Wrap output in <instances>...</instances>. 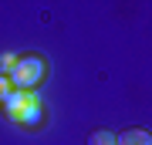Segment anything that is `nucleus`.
<instances>
[{
  "label": "nucleus",
  "mask_w": 152,
  "mask_h": 145,
  "mask_svg": "<svg viewBox=\"0 0 152 145\" xmlns=\"http://www.w3.org/2000/svg\"><path fill=\"white\" fill-rule=\"evenodd\" d=\"M0 108H4V115L17 125H24V128H37V125L44 122V108H41V98L34 91H17V88H10V95L0 101Z\"/></svg>",
  "instance_id": "f257e3e1"
},
{
  "label": "nucleus",
  "mask_w": 152,
  "mask_h": 145,
  "mask_svg": "<svg viewBox=\"0 0 152 145\" xmlns=\"http://www.w3.org/2000/svg\"><path fill=\"white\" fill-rule=\"evenodd\" d=\"M48 78V64H44V58H37V54H27V58H17L14 71L7 74V81H10V88H17V91H34V88L41 85V81Z\"/></svg>",
  "instance_id": "f03ea898"
},
{
  "label": "nucleus",
  "mask_w": 152,
  "mask_h": 145,
  "mask_svg": "<svg viewBox=\"0 0 152 145\" xmlns=\"http://www.w3.org/2000/svg\"><path fill=\"white\" fill-rule=\"evenodd\" d=\"M115 145H152V138H149V132H142V128H129V132L115 135Z\"/></svg>",
  "instance_id": "7ed1b4c3"
},
{
  "label": "nucleus",
  "mask_w": 152,
  "mask_h": 145,
  "mask_svg": "<svg viewBox=\"0 0 152 145\" xmlns=\"http://www.w3.org/2000/svg\"><path fill=\"white\" fill-rule=\"evenodd\" d=\"M88 145H115V132H95Z\"/></svg>",
  "instance_id": "20e7f679"
},
{
  "label": "nucleus",
  "mask_w": 152,
  "mask_h": 145,
  "mask_svg": "<svg viewBox=\"0 0 152 145\" xmlns=\"http://www.w3.org/2000/svg\"><path fill=\"white\" fill-rule=\"evenodd\" d=\"M14 64H17V54H0V74H10V71H14Z\"/></svg>",
  "instance_id": "39448f33"
},
{
  "label": "nucleus",
  "mask_w": 152,
  "mask_h": 145,
  "mask_svg": "<svg viewBox=\"0 0 152 145\" xmlns=\"http://www.w3.org/2000/svg\"><path fill=\"white\" fill-rule=\"evenodd\" d=\"M7 95H10V81H7L4 74H0V101H4V98H7Z\"/></svg>",
  "instance_id": "423d86ee"
}]
</instances>
